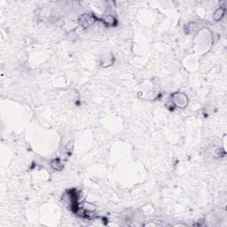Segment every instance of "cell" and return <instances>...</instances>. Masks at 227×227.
Listing matches in <instances>:
<instances>
[{
  "label": "cell",
  "mask_w": 227,
  "mask_h": 227,
  "mask_svg": "<svg viewBox=\"0 0 227 227\" xmlns=\"http://www.w3.org/2000/svg\"><path fill=\"white\" fill-rule=\"evenodd\" d=\"M95 21L96 17L93 15V13H83L78 18V22L83 28H88L92 26Z\"/></svg>",
  "instance_id": "6da1fadb"
},
{
  "label": "cell",
  "mask_w": 227,
  "mask_h": 227,
  "mask_svg": "<svg viewBox=\"0 0 227 227\" xmlns=\"http://www.w3.org/2000/svg\"><path fill=\"white\" fill-rule=\"evenodd\" d=\"M172 100H173V102H174L176 106H177L178 107H181V108L186 107L187 104H188L187 97L183 93H174L172 95Z\"/></svg>",
  "instance_id": "7a4b0ae2"
},
{
  "label": "cell",
  "mask_w": 227,
  "mask_h": 227,
  "mask_svg": "<svg viewBox=\"0 0 227 227\" xmlns=\"http://www.w3.org/2000/svg\"><path fill=\"white\" fill-rule=\"evenodd\" d=\"M225 8H219V9H217L216 11V12L214 13V15H213V19H214V21H220L223 17H224V15H225Z\"/></svg>",
  "instance_id": "3957f363"
},
{
  "label": "cell",
  "mask_w": 227,
  "mask_h": 227,
  "mask_svg": "<svg viewBox=\"0 0 227 227\" xmlns=\"http://www.w3.org/2000/svg\"><path fill=\"white\" fill-rule=\"evenodd\" d=\"M51 166H52V169H54L55 170H62V169L64 168V165L59 160V159H54L52 160V162H51Z\"/></svg>",
  "instance_id": "277c9868"
},
{
  "label": "cell",
  "mask_w": 227,
  "mask_h": 227,
  "mask_svg": "<svg viewBox=\"0 0 227 227\" xmlns=\"http://www.w3.org/2000/svg\"><path fill=\"white\" fill-rule=\"evenodd\" d=\"M102 21H103L106 25H107V26H113V24H114L115 20H114V18H113V16L108 15V16H105L103 19H102Z\"/></svg>",
  "instance_id": "5b68a950"
}]
</instances>
